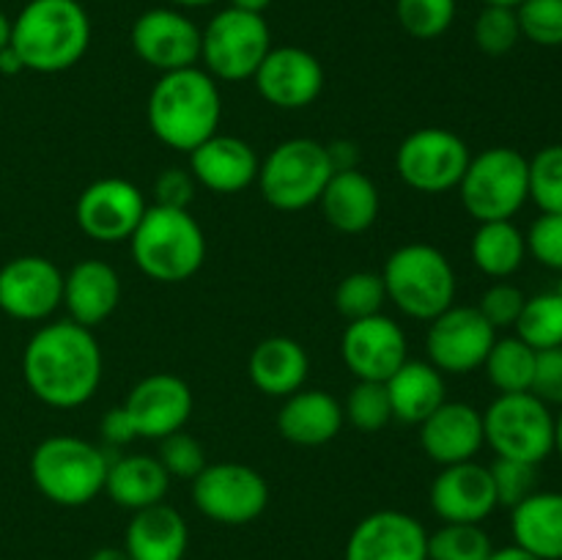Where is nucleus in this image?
I'll use <instances>...</instances> for the list:
<instances>
[{"mask_svg":"<svg viewBox=\"0 0 562 560\" xmlns=\"http://www.w3.org/2000/svg\"><path fill=\"white\" fill-rule=\"evenodd\" d=\"M110 459L99 445L71 434L42 439L31 456L33 486L55 505L77 508L104 492Z\"/></svg>","mask_w":562,"mask_h":560,"instance_id":"39448f33","label":"nucleus"},{"mask_svg":"<svg viewBox=\"0 0 562 560\" xmlns=\"http://www.w3.org/2000/svg\"><path fill=\"white\" fill-rule=\"evenodd\" d=\"M307 371H311L307 351L285 335H272V338L261 340L247 360L250 382L272 399H289L291 393L305 388Z\"/></svg>","mask_w":562,"mask_h":560,"instance_id":"cd10ccee","label":"nucleus"},{"mask_svg":"<svg viewBox=\"0 0 562 560\" xmlns=\"http://www.w3.org/2000/svg\"><path fill=\"white\" fill-rule=\"evenodd\" d=\"M20 71H25V66H22L20 55H16L14 47L9 44V47L0 49V75L14 77V75H20Z\"/></svg>","mask_w":562,"mask_h":560,"instance_id":"3c124183","label":"nucleus"},{"mask_svg":"<svg viewBox=\"0 0 562 560\" xmlns=\"http://www.w3.org/2000/svg\"><path fill=\"white\" fill-rule=\"evenodd\" d=\"M327 157L333 170H355L360 163V152L351 141H333L327 143Z\"/></svg>","mask_w":562,"mask_h":560,"instance_id":"8fccbe9b","label":"nucleus"},{"mask_svg":"<svg viewBox=\"0 0 562 560\" xmlns=\"http://www.w3.org/2000/svg\"><path fill=\"white\" fill-rule=\"evenodd\" d=\"M344 417L351 423V426L360 428V432L366 434L382 432V428L393 421V406H390L387 384L357 379L349 399H346Z\"/></svg>","mask_w":562,"mask_h":560,"instance_id":"e433bc0d","label":"nucleus"},{"mask_svg":"<svg viewBox=\"0 0 562 560\" xmlns=\"http://www.w3.org/2000/svg\"><path fill=\"white\" fill-rule=\"evenodd\" d=\"M258 154L247 141L234 135H212L190 152V173L206 190L231 195L258 179Z\"/></svg>","mask_w":562,"mask_h":560,"instance_id":"5701e85b","label":"nucleus"},{"mask_svg":"<svg viewBox=\"0 0 562 560\" xmlns=\"http://www.w3.org/2000/svg\"><path fill=\"white\" fill-rule=\"evenodd\" d=\"M470 253L483 275L503 280L525 264L527 239L510 220H492V223L477 225Z\"/></svg>","mask_w":562,"mask_h":560,"instance_id":"2f4dec72","label":"nucleus"},{"mask_svg":"<svg viewBox=\"0 0 562 560\" xmlns=\"http://www.w3.org/2000/svg\"><path fill=\"white\" fill-rule=\"evenodd\" d=\"M121 302V278L110 264L99 258L77 261L64 275V305L71 322L82 327H97L113 316Z\"/></svg>","mask_w":562,"mask_h":560,"instance_id":"b1692460","label":"nucleus"},{"mask_svg":"<svg viewBox=\"0 0 562 560\" xmlns=\"http://www.w3.org/2000/svg\"><path fill=\"white\" fill-rule=\"evenodd\" d=\"M387 302V289H384L382 275L376 272H351L335 289V307L346 322L376 316Z\"/></svg>","mask_w":562,"mask_h":560,"instance_id":"c9c22d12","label":"nucleus"},{"mask_svg":"<svg viewBox=\"0 0 562 560\" xmlns=\"http://www.w3.org/2000/svg\"><path fill=\"white\" fill-rule=\"evenodd\" d=\"M9 44L27 71H66L88 53L91 16L80 0H27L11 20Z\"/></svg>","mask_w":562,"mask_h":560,"instance_id":"7ed1b4c3","label":"nucleus"},{"mask_svg":"<svg viewBox=\"0 0 562 560\" xmlns=\"http://www.w3.org/2000/svg\"><path fill=\"white\" fill-rule=\"evenodd\" d=\"M132 49L157 71H179L201 60V27L179 9H148L132 25Z\"/></svg>","mask_w":562,"mask_h":560,"instance_id":"2eb2a0df","label":"nucleus"},{"mask_svg":"<svg viewBox=\"0 0 562 560\" xmlns=\"http://www.w3.org/2000/svg\"><path fill=\"white\" fill-rule=\"evenodd\" d=\"M530 163V198L541 212L562 214V143L543 146Z\"/></svg>","mask_w":562,"mask_h":560,"instance_id":"58836bf2","label":"nucleus"},{"mask_svg":"<svg viewBox=\"0 0 562 560\" xmlns=\"http://www.w3.org/2000/svg\"><path fill=\"white\" fill-rule=\"evenodd\" d=\"M494 544L481 525L445 522L428 533V560H488Z\"/></svg>","mask_w":562,"mask_h":560,"instance_id":"f704fd0d","label":"nucleus"},{"mask_svg":"<svg viewBox=\"0 0 562 560\" xmlns=\"http://www.w3.org/2000/svg\"><path fill=\"white\" fill-rule=\"evenodd\" d=\"M258 93L280 110H302L324 91V66L302 47H272L252 75Z\"/></svg>","mask_w":562,"mask_h":560,"instance_id":"aec40b11","label":"nucleus"},{"mask_svg":"<svg viewBox=\"0 0 562 560\" xmlns=\"http://www.w3.org/2000/svg\"><path fill=\"white\" fill-rule=\"evenodd\" d=\"M192 503L206 519L220 525H250L267 511L269 486L252 467L217 461L192 478Z\"/></svg>","mask_w":562,"mask_h":560,"instance_id":"9b49d317","label":"nucleus"},{"mask_svg":"<svg viewBox=\"0 0 562 560\" xmlns=\"http://www.w3.org/2000/svg\"><path fill=\"white\" fill-rule=\"evenodd\" d=\"M340 357L357 379L387 382L406 360L409 346L398 324L384 313L349 322L340 338Z\"/></svg>","mask_w":562,"mask_h":560,"instance_id":"f3484780","label":"nucleus"},{"mask_svg":"<svg viewBox=\"0 0 562 560\" xmlns=\"http://www.w3.org/2000/svg\"><path fill=\"white\" fill-rule=\"evenodd\" d=\"M521 36L538 47H562V0H521L516 5Z\"/></svg>","mask_w":562,"mask_h":560,"instance_id":"a19ab883","label":"nucleus"},{"mask_svg":"<svg viewBox=\"0 0 562 560\" xmlns=\"http://www.w3.org/2000/svg\"><path fill=\"white\" fill-rule=\"evenodd\" d=\"M538 351L527 346L519 335L514 338H497L488 351L486 377L499 393H530L532 377H536Z\"/></svg>","mask_w":562,"mask_h":560,"instance_id":"473e14b6","label":"nucleus"},{"mask_svg":"<svg viewBox=\"0 0 562 560\" xmlns=\"http://www.w3.org/2000/svg\"><path fill=\"white\" fill-rule=\"evenodd\" d=\"M190 547L187 519L168 503L135 511L124 533V549L132 560H184Z\"/></svg>","mask_w":562,"mask_h":560,"instance_id":"393cba45","label":"nucleus"},{"mask_svg":"<svg viewBox=\"0 0 562 560\" xmlns=\"http://www.w3.org/2000/svg\"><path fill=\"white\" fill-rule=\"evenodd\" d=\"M333 173L324 143L313 137H291L267 154L256 181L261 187V195L274 209L300 212L318 203Z\"/></svg>","mask_w":562,"mask_h":560,"instance_id":"6e6552de","label":"nucleus"},{"mask_svg":"<svg viewBox=\"0 0 562 560\" xmlns=\"http://www.w3.org/2000/svg\"><path fill=\"white\" fill-rule=\"evenodd\" d=\"M384 384H387L393 417L404 423L420 426L437 406L445 404L442 371L426 360H406Z\"/></svg>","mask_w":562,"mask_h":560,"instance_id":"7c9ffc66","label":"nucleus"},{"mask_svg":"<svg viewBox=\"0 0 562 560\" xmlns=\"http://www.w3.org/2000/svg\"><path fill=\"white\" fill-rule=\"evenodd\" d=\"M483 439L503 459L541 464L554 450V415L532 393H499L483 412Z\"/></svg>","mask_w":562,"mask_h":560,"instance_id":"9d476101","label":"nucleus"},{"mask_svg":"<svg viewBox=\"0 0 562 560\" xmlns=\"http://www.w3.org/2000/svg\"><path fill=\"white\" fill-rule=\"evenodd\" d=\"M148 203L140 187L126 179H99L80 192L75 206L77 225L93 242L119 245L130 242Z\"/></svg>","mask_w":562,"mask_h":560,"instance_id":"4468645a","label":"nucleus"},{"mask_svg":"<svg viewBox=\"0 0 562 560\" xmlns=\"http://www.w3.org/2000/svg\"><path fill=\"white\" fill-rule=\"evenodd\" d=\"M137 269L157 283H181L201 269L206 236L190 209L148 206L130 239Z\"/></svg>","mask_w":562,"mask_h":560,"instance_id":"20e7f679","label":"nucleus"},{"mask_svg":"<svg viewBox=\"0 0 562 560\" xmlns=\"http://www.w3.org/2000/svg\"><path fill=\"white\" fill-rule=\"evenodd\" d=\"M88 560H132L124 547H102L91 555Z\"/></svg>","mask_w":562,"mask_h":560,"instance_id":"864d4df0","label":"nucleus"},{"mask_svg":"<svg viewBox=\"0 0 562 560\" xmlns=\"http://www.w3.org/2000/svg\"><path fill=\"white\" fill-rule=\"evenodd\" d=\"M9 42H11V20L5 16V11L0 9V49L9 47Z\"/></svg>","mask_w":562,"mask_h":560,"instance_id":"6e6d98bb","label":"nucleus"},{"mask_svg":"<svg viewBox=\"0 0 562 560\" xmlns=\"http://www.w3.org/2000/svg\"><path fill=\"white\" fill-rule=\"evenodd\" d=\"M472 36H475L477 49H483L486 55L510 53L521 38L516 9H508V5H483L475 25H472Z\"/></svg>","mask_w":562,"mask_h":560,"instance_id":"ea45409f","label":"nucleus"},{"mask_svg":"<svg viewBox=\"0 0 562 560\" xmlns=\"http://www.w3.org/2000/svg\"><path fill=\"white\" fill-rule=\"evenodd\" d=\"M488 560H541L536 558V555H530L527 549L516 547V544H510V547H503V549H494L492 555H488Z\"/></svg>","mask_w":562,"mask_h":560,"instance_id":"603ef678","label":"nucleus"},{"mask_svg":"<svg viewBox=\"0 0 562 560\" xmlns=\"http://www.w3.org/2000/svg\"><path fill=\"white\" fill-rule=\"evenodd\" d=\"M401 27L412 38L431 42L448 33L456 20V0H398L395 3Z\"/></svg>","mask_w":562,"mask_h":560,"instance_id":"4c0bfd02","label":"nucleus"},{"mask_svg":"<svg viewBox=\"0 0 562 560\" xmlns=\"http://www.w3.org/2000/svg\"><path fill=\"white\" fill-rule=\"evenodd\" d=\"M324 220L340 234H362L379 217V190L360 170H335L318 198Z\"/></svg>","mask_w":562,"mask_h":560,"instance_id":"bb28decb","label":"nucleus"},{"mask_svg":"<svg viewBox=\"0 0 562 560\" xmlns=\"http://www.w3.org/2000/svg\"><path fill=\"white\" fill-rule=\"evenodd\" d=\"M527 253H532L538 264L562 272V214L543 212L530 231L525 234Z\"/></svg>","mask_w":562,"mask_h":560,"instance_id":"a18cd8bd","label":"nucleus"},{"mask_svg":"<svg viewBox=\"0 0 562 560\" xmlns=\"http://www.w3.org/2000/svg\"><path fill=\"white\" fill-rule=\"evenodd\" d=\"M488 472H492L497 503L505 505V508H514L521 500L530 497L532 492H538V464H530V461L497 456V461L488 467Z\"/></svg>","mask_w":562,"mask_h":560,"instance_id":"79ce46f5","label":"nucleus"},{"mask_svg":"<svg viewBox=\"0 0 562 560\" xmlns=\"http://www.w3.org/2000/svg\"><path fill=\"white\" fill-rule=\"evenodd\" d=\"M483 5H508V9H516L521 0H481Z\"/></svg>","mask_w":562,"mask_h":560,"instance_id":"bf43d9fd","label":"nucleus"},{"mask_svg":"<svg viewBox=\"0 0 562 560\" xmlns=\"http://www.w3.org/2000/svg\"><path fill=\"white\" fill-rule=\"evenodd\" d=\"M516 335L536 351L562 346V291H543L527 296Z\"/></svg>","mask_w":562,"mask_h":560,"instance_id":"72a5a7b5","label":"nucleus"},{"mask_svg":"<svg viewBox=\"0 0 562 560\" xmlns=\"http://www.w3.org/2000/svg\"><path fill=\"white\" fill-rule=\"evenodd\" d=\"M344 404L324 390H296L285 399L278 415V432L283 439L305 448L333 443L344 428Z\"/></svg>","mask_w":562,"mask_h":560,"instance_id":"a878e982","label":"nucleus"},{"mask_svg":"<svg viewBox=\"0 0 562 560\" xmlns=\"http://www.w3.org/2000/svg\"><path fill=\"white\" fill-rule=\"evenodd\" d=\"M22 377L42 404L75 410L97 395L102 349L82 324L64 318L38 327L22 355Z\"/></svg>","mask_w":562,"mask_h":560,"instance_id":"f257e3e1","label":"nucleus"},{"mask_svg":"<svg viewBox=\"0 0 562 560\" xmlns=\"http://www.w3.org/2000/svg\"><path fill=\"white\" fill-rule=\"evenodd\" d=\"M274 0H231L234 9H245V11H256V14H263V11L272 5Z\"/></svg>","mask_w":562,"mask_h":560,"instance_id":"5fc2aeb1","label":"nucleus"},{"mask_svg":"<svg viewBox=\"0 0 562 560\" xmlns=\"http://www.w3.org/2000/svg\"><path fill=\"white\" fill-rule=\"evenodd\" d=\"M170 3L181 5V9H206V5H212L214 0H170Z\"/></svg>","mask_w":562,"mask_h":560,"instance_id":"4d7b16f0","label":"nucleus"},{"mask_svg":"<svg viewBox=\"0 0 562 560\" xmlns=\"http://www.w3.org/2000/svg\"><path fill=\"white\" fill-rule=\"evenodd\" d=\"M99 432H102V439L110 445H126L132 439H137L135 428H132V421L126 417L124 406H113V410L104 412L102 423H99Z\"/></svg>","mask_w":562,"mask_h":560,"instance_id":"09e8293b","label":"nucleus"},{"mask_svg":"<svg viewBox=\"0 0 562 560\" xmlns=\"http://www.w3.org/2000/svg\"><path fill=\"white\" fill-rule=\"evenodd\" d=\"M195 184L190 170L184 168H165L154 181V206L168 209H190L195 201Z\"/></svg>","mask_w":562,"mask_h":560,"instance_id":"49530a36","label":"nucleus"},{"mask_svg":"<svg viewBox=\"0 0 562 560\" xmlns=\"http://www.w3.org/2000/svg\"><path fill=\"white\" fill-rule=\"evenodd\" d=\"M497 505L492 472L475 459L442 467V472L431 483V508L442 522L481 525L494 514Z\"/></svg>","mask_w":562,"mask_h":560,"instance_id":"412c9836","label":"nucleus"},{"mask_svg":"<svg viewBox=\"0 0 562 560\" xmlns=\"http://www.w3.org/2000/svg\"><path fill=\"white\" fill-rule=\"evenodd\" d=\"M530 163L521 152L494 146L470 159L459 181L461 203L477 223L510 220L530 201Z\"/></svg>","mask_w":562,"mask_h":560,"instance_id":"0eeeda50","label":"nucleus"},{"mask_svg":"<svg viewBox=\"0 0 562 560\" xmlns=\"http://www.w3.org/2000/svg\"><path fill=\"white\" fill-rule=\"evenodd\" d=\"M148 126L165 146L187 152L217 135L223 119V97L206 69L187 66L165 71L148 93Z\"/></svg>","mask_w":562,"mask_h":560,"instance_id":"f03ea898","label":"nucleus"},{"mask_svg":"<svg viewBox=\"0 0 562 560\" xmlns=\"http://www.w3.org/2000/svg\"><path fill=\"white\" fill-rule=\"evenodd\" d=\"M64 302V272L44 256H16L0 267V311L20 322H42Z\"/></svg>","mask_w":562,"mask_h":560,"instance_id":"dca6fc26","label":"nucleus"},{"mask_svg":"<svg viewBox=\"0 0 562 560\" xmlns=\"http://www.w3.org/2000/svg\"><path fill=\"white\" fill-rule=\"evenodd\" d=\"M554 450H558L562 459V412L554 417Z\"/></svg>","mask_w":562,"mask_h":560,"instance_id":"13d9d810","label":"nucleus"},{"mask_svg":"<svg viewBox=\"0 0 562 560\" xmlns=\"http://www.w3.org/2000/svg\"><path fill=\"white\" fill-rule=\"evenodd\" d=\"M472 154L456 132L442 126H423L404 137L395 154V168L406 187L426 195L456 190Z\"/></svg>","mask_w":562,"mask_h":560,"instance_id":"f8f14e48","label":"nucleus"},{"mask_svg":"<svg viewBox=\"0 0 562 560\" xmlns=\"http://www.w3.org/2000/svg\"><path fill=\"white\" fill-rule=\"evenodd\" d=\"M497 329L472 305H450L431 318L426 335L428 362L442 373H472L483 368Z\"/></svg>","mask_w":562,"mask_h":560,"instance_id":"ddd939ff","label":"nucleus"},{"mask_svg":"<svg viewBox=\"0 0 562 560\" xmlns=\"http://www.w3.org/2000/svg\"><path fill=\"white\" fill-rule=\"evenodd\" d=\"M516 547L541 560H562V492H532L510 508Z\"/></svg>","mask_w":562,"mask_h":560,"instance_id":"c756f323","label":"nucleus"},{"mask_svg":"<svg viewBox=\"0 0 562 560\" xmlns=\"http://www.w3.org/2000/svg\"><path fill=\"white\" fill-rule=\"evenodd\" d=\"M344 560H428V530L404 511H373L351 530Z\"/></svg>","mask_w":562,"mask_h":560,"instance_id":"a211bd4d","label":"nucleus"},{"mask_svg":"<svg viewBox=\"0 0 562 560\" xmlns=\"http://www.w3.org/2000/svg\"><path fill=\"white\" fill-rule=\"evenodd\" d=\"M382 280L387 300L420 322H431L456 302V272L448 256L423 242L390 253Z\"/></svg>","mask_w":562,"mask_h":560,"instance_id":"423d86ee","label":"nucleus"},{"mask_svg":"<svg viewBox=\"0 0 562 560\" xmlns=\"http://www.w3.org/2000/svg\"><path fill=\"white\" fill-rule=\"evenodd\" d=\"M170 489V475L157 456L132 453L110 459L108 481H104V492L113 500L119 508L126 511H143L148 505L165 503V494Z\"/></svg>","mask_w":562,"mask_h":560,"instance_id":"c85d7f7f","label":"nucleus"},{"mask_svg":"<svg viewBox=\"0 0 562 560\" xmlns=\"http://www.w3.org/2000/svg\"><path fill=\"white\" fill-rule=\"evenodd\" d=\"M530 393L538 395L543 404L562 406V346L538 351Z\"/></svg>","mask_w":562,"mask_h":560,"instance_id":"de8ad7c7","label":"nucleus"},{"mask_svg":"<svg viewBox=\"0 0 562 560\" xmlns=\"http://www.w3.org/2000/svg\"><path fill=\"white\" fill-rule=\"evenodd\" d=\"M137 437L162 439L181 432L192 415V390L173 373H151L130 390L124 404Z\"/></svg>","mask_w":562,"mask_h":560,"instance_id":"6ab92c4d","label":"nucleus"},{"mask_svg":"<svg viewBox=\"0 0 562 560\" xmlns=\"http://www.w3.org/2000/svg\"><path fill=\"white\" fill-rule=\"evenodd\" d=\"M272 49L263 14L245 9L217 11L201 31V60L214 80H250Z\"/></svg>","mask_w":562,"mask_h":560,"instance_id":"1a4fd4ad","label":"nucleus"},{"mask_svg":"<svg viewBox=\"0 0 562 560\" xmlns=\"http://www.w3.org/2000/svg\"><path fill=\"white\" fill-rule=\"evenodd\" d=\"M159 464L168 470L170 478H184V481H192L198 472L206 467V450L198 443L192 434H187L184 428L181 432L168 434V437L159 439Z\"/></svg>","mask_w":562,"mask_h":560,"instance_id":"37998d69","label":"nucleus"},{"mask_svg":"<svg viewBox=\"0 0 562 560\" xmlns=\"http://www.w3.org/2000/svg\"><path fill=\"white\" fill-rule=\"evenodd\" d=\"M525 302L527 296L519 285L503 283V280H499V283L488 285V289L483 291L481 302H477L475 307L483 313V318H486L494 329H505L516 327Z\"/></svg>","mask_w":562,"mask_h":560,"instance_id":"c03bdc74","label":"nucleus"},{"mask_svg":"<svg viewBox=\"0 0 562 560\" xmlns=\"http://www.w3.org/2000/svg\"><path fill=\"white\" fill-rule=\"evenodd\" d=\"M420 445L423 453L442 467L472 461L486 445L483 412L464 401H445L420 423Z\"/></svg>","mask_w":562,"mask_h":560,"instance_id":"4be33fe9","label":"nucleus"}]
</instances>
